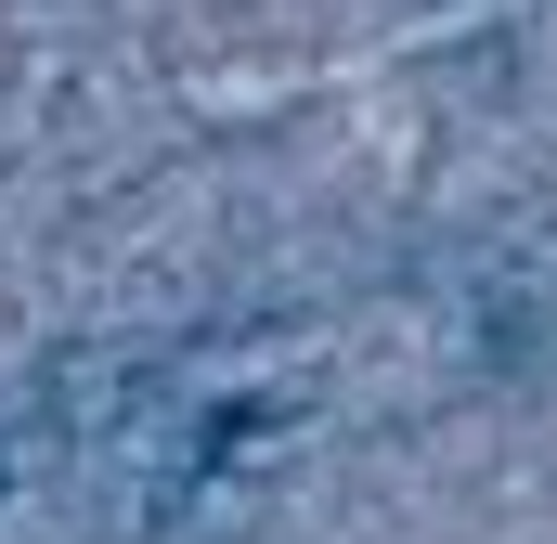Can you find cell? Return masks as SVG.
Wrapping results in <instances>:
<instances>
[{"label": "cell", "instance_id": "1", "mask_svg": "<svg viewBox=\"0 0 557 544\" xmlns=\"http://www.w3.org/2000/svg\"><path fill=\"white\" fill-rule=\"evenodd\" d=\"M363 0H143V39L182 65V78H260L285 52L337 39Z\"/></svg>", "mask_w": 557, "mask_h": 544}]
</instances>
